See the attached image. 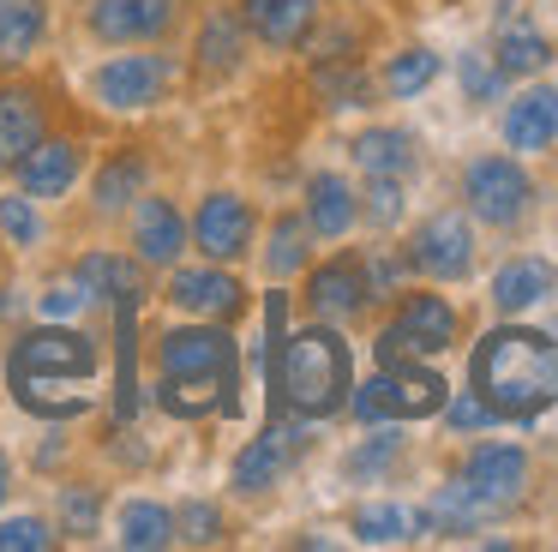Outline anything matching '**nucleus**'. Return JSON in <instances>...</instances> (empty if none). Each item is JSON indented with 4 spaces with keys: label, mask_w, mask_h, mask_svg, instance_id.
<instances>
[{
    "label": "nucleus",
    "mask_w": 558,
    "mask_h": 552,
    "mask_svg": "<svg viewBox=\"0 0 558 552\" xmlns=\"http://www.w3.org/2000/svg\"><path fill=\"white\" fill-rule=\"evenodd\" d=\"M301 451V432H282V427H270L265 439H253L241 456H234V487L241 492H265V487H277V475L289 468V456Z\"/></svg>",
    "instance_id": "aec40b11"
},
{
    "label": "nucleus",
    "mask_w": 558,
    "mask_h": 552,
    "mask_svg": "<svg viewBox=\"0 0 558 552\" xmlns=\"http://www.w3.org/2000/svg\"><path fill=\"white\" fill-rule=\"evenodd\" d=\"M174 540V516L162 511V504H150V499H133L121 511V547H145V552H157V547H169Z\"/></svg>",
    "instance_id": "cd10ccee"
},
{
    "label": "nucleus",
    "mask_w": 558,
    "mask_h": 552,
    "mask_svg": "<svg viewBox=\"0 0 558 552\" xmlns=\"http://www.w3.org/2000/svg\"><path fill=\"white\" fill-rule=\"evenodd\" d=\"M522 475H529V456L517 451V444H481V451L462 463V480H469L474 492H486L493 504H510L522 492Z\"/></svg>",
    "instance_id": "dca6fc26"
},
{
    "label": "nucleus",
    "mask_w": 558,
    "mask_h": 552,
    "mask_svg": "<svg viewBox=\"0 0 558 552\" xmlns=\"http://www.w3.org/2000/svg\"><path fill=\"white\" fill-rule=\"evenodd\" d=\"M534 187L529 175H522V163H510V156H481V163L469 168V204L481 223L493 228H510L522 211H529Z\"/></svg>",
    "instance_id": "6e6552de"
},
{
    "label": "nucleus",
    "mask_w": 558,
    "mask_h": 552,
    "mask_svg": "<svg viewBox=\"0 0 558 552\" xmlns=\"http://www.w3.org/2000/svg\"><path fill=\"white\" fill-rule=\"evenodd\" d=\"M366 216L378 228H390L402 216V180L397 175H373V192H366Z\"/></svg>",
    "instance_id": "58836bf2"
},
{
    "label": "nucleus",
    "mask_w": 558,
    "mask_h": 552,
    "mask_svg": "<svg viewBox=\"0 0 558 552\" xmlns=\"http://www.w3.org/2000/svg\"><path fill=\"white\" fill-rule=\"evenodd\" d=\"M354 163H361L366 175H397L402 180L414 168V139L397 127H373V132L354 139Z\"/></svg>",
    "instance_id": "bb28decb"
},
{
    "label": "nucleus",
    "mask_w": 558,
    "mask_h": 552,
    "mask_svg": "<svg viewBox=\"0 0 558 552\" xmlns=\"http://www.w3.org/2000/svg\"><path fill=\"white\" fill-rule=\"evenodd\" d=\"M445 415H450V427H457V432H474V427H493V420H498V415H493V408H486L474 391H469V396H457V403H450Z\"/></svg>",
    "instance_id": "79ce46f5"
},
{
    "label": "nucleus",
    "mask_w": 558,
    "mask_h": 552,
    "mask_svg": "<svg viewBox=\"0 0 558 552\" xmlns=\"http://www.w3.org/2000/svg\"><path fill=\"white\" fill-rule=\"evenodd\" d=\"M78 307H85V295H78L73 283H54L49 295H43V319H73Z\"/></svg>",
    "instance_id": "37998d69"
},
{
    "label": "nucleus",
    "mask_w": 558,
    "mask_h": 552,
    "mask_svg": "<svg viewBox=\"0 0 558 552\" xmlns=\"http://www.w3.org/2000/svg\"><path fill=\"white\" fill-rule=\"evenodd\" d=\"M133 247H138V259H145V264H174V259H181V247H186L181 211H174L169 199H145V204H138V216H133Z\"/></svg>",
    "instance_id": "6ab92c4d"
},
{
    "label": "nucleus",
    "mask_w": 558,
    "mask_h": 552,
    "mask_svg": "<svg viewBox=\"0 0 558 552\" xmlns=\"http://www.w3.org/2000/svg\"><path fill=\"white\" fill-rule=\"evenodd\" d=\"M174 540H193V547L222 540V511L217 504H186V511L174 516Z\"/></svg>",
    "instance_id": "c9c22d12"
},
{
    "label": "nucleus",
    "mask_w": 558,
    "mask_h": 552,
    "mask_svg": "<svg viewBox=\"0 0 558 552\" xmlns=\"http://www.w3.org/2000/svg\"><path fill=\"white\" fill-rule=\"evenodd\" d=\"M49 36V0H0V67H25Z\"/></svg>",
    "instance_id": "412c9836"
},
{
    "label": "nucleus",
    "mask_w": 558,
    "mask_h": 552,
    "mask_svg": "<svg viewBox=\"0 0 558 552\" xmlns=\"http://www.w3.org/2000/svg\"><path fill=\"white\" fill-rule=\"evenodd\" d=\"M493 67L505 72V79H522V72H541L546 60H553V43H546L534 24H517V19H505V31H498V48H493Z\"/></svg>",
    "instance_id": "a878e982"
},
{
    "label": "nucleus",
    "mask_w": 558,
    "mask_h": 552,
    "mask_svg": "<svg viewBox=\"0 0 558 552\" xmlns=\"http://www.w3.org/2000/svg\"><path fill=\"white\" fill-rule=\"evenodd\" d=\"M349 403L366 427H378V420H421V415H438V408L450 403V384L438 379L433 367H421V360H390V367H378V379L361 384Z\"/></svg>",
    "instance_id": "39448f33"
},
{
    "label": "nucleus",
    "mask_w": 558,
    "mask_h": 552,
    "mask_svg": "<svg viewBox=\"0 0 558 552\" xmlns=\"http://www.w3.org/2000/svg\"><path fill=\"white\" fill-rule=\"evenodd\" d=\"M498 84H505V72H498V67H486L481 55H462V91H469L474 103H493Z\"/></svg>",
    "instance_id": "ea45409f"
},
{
    "label": "nucleus",
    "mask_w": 558,
    "mask_h": 552,
    "mask_svg": "<svg viewBox=\"0 0 558 552\" xmlns=\"http://www.w3.org/2000/svg\"><path fill=\"white\" fill-rule=\"evenodd\" d=\"M54 547V528L37 523V516H7L0 523V552H43Z\"/></svg>",
    "instance_id": "f704fd0d"
},
{
    "label": "nucleus",
    "mask_w": 558,
    "mask_h": 552,
    "mask_svg": "<svg viewBox=\"0 0 558 552\" xmlns=\"http://www.w3.org/2000/svg\"><path fill=\"white\" fill-rule=\"evenodd\" d=\"M198 60H205V72H234L241 67V19H234V12L205 19V31H198Z\"/></svg>",
    "instance_id": "c756f323"
},
{
    "label": "nucleus",
    "mask_w": 558,
    "mask_h": 552,
    "mask_svg": "<svg viewBox=\"0 0 558 552\" xmlns=\"http://www.w3.org/2000/svg\"><path fill=\"white\" fill-rule=\"evenodd\" d=\"M97 379V343H85L66 324L25 331L7 348V391L37 420H78L90 408L85 384Z\"/></svg>",
    "instance_id": "f03ea898"
},
{
    "label": "nucleus",
    "mask_w": 558,
    "mask_h": 552,
    "mask_svg": "<svg viewBox=\"0 0 558 552\" xmlns=\"http://www.w3.org/2000/svg\"><path fill=\"white\" fill-rule=\"evenodd\" d=\"M450 336H457L450 300L445 295H409L397 319L378 331V367H390V360H426L438 348H450Z\"/></svg>",
    "instance_id": "423d86ee"
},
{
    "label": "nucleus",
    "mask_w": 558,
    "mask_h": 552,
    "mask_svg": "<svg viewBox=\"0 0 558 552\" xmlns=\"http://www.w3.org/2000/svg\"><path fill=\"white\" fill-rule=\"evenodd\" d=\"M169 300L186 312V319H234V312L246 307V288L234 283L229 271H174L169 283Z\"/></svg>",
    "instance_id": "f8f14e48"
},
{
    "label": "nucleus",
    "mask_w": 558,
    "mask_h": 552,
    "mask_svg": "<svg viewBox=\"0 0 558 552\" xmlns=\"http://www.w3.org/2000/svg\"><path fill=\"white\" fill-rule=\"evenodd\" d=\"M469 379H474V396L498 420H534L558 396V343L541 331H522V324L486 331L474 343Z\"/></svg>",
    "instance_id": "7ed1b4c3"
},
{
    "label": "nucleus",
    "mask_w": 558,
    "mask_h": 552,
    "mask_svg": "<svg viewBox=\"0 0 558 552\" xmlns=\"http://www.w3.org/2000/svg\"><path fill=\"white\" fill-rule=\"evenodd\" d=\"M162 360V384L157 403L169 415L193 420L205 408L217 415H241V360H234V336L217 331V324H186V331H169L157 348Z\"/></svg>",
    "instance_id": "20e7f679"
},
{
    "label": "nucleus",
    "mask_w": 558,
    "mask_h": 552,
    "mask_svg": "<svg viewBox=\"0 0 558 552\" xmlns=\"http://www.w3.org/2000/svg\"><path fill=\"white\" fill-rule=\"evenodd\" d=\"M505 139H510V151H546L558 139V91L553 84H534V91H522L510 103Z\"/></svg>",
    "instance_id": "f3484780"
},
{
    "label": "nucleus",
    "mask_w": 558,
    "mask_h": 552,
    "mask_svg": "<svg viewBox=\"0 0 558 552\" xmlns=\"http://www.w3.org/2000/svg\"><path fill=\"white\" fill-rule=\"evenodd\" d=\"M169 79H174V67H169L162 55H121V60H109V67L90 72V96H97L102 108H121V115H133V108L162 103Z\"/></svg>",
    "instance_id": "0eeeda50"
},
{
    "label": "nucleus",
    "mask_w": 558,
    "mask_h": 552,
    "mask_svg": "<svg viewBox=\"0 0 558 552\" xmlns=\"http://www.w3.org/2000/svg\"><path fill=\"white\" fill-rule=\"evenodd\" d=\"M318 91L330 96V108H361L366 103V79L354 67H337V72L318 67Z\"/></svg>",
    "instance_id": "4c0bfd02"
},
{
    "label": "nucleus",
    "mask_w": 558,
    "mask_h": 552,
    "mask_svg": "<svg viewBox=\"0 0 558 552\" xmlns=\"http://www.w3.org/2000/svg\"><path fill=\"white\" fill-rule=\"evenodd\" d=\"M433 79H438V55H433V48H402V55L385 67V91L390 96H421Z\"/></svg>",
    "instance_id": "7c9ffc66"
},
{
    "label": "nucleus",
    "mask_w": 558,
    "mask_h": 552,
    "mask_svg": "<svg viewBox=\"0 0 558 552\" xmlns=\"http://www.w3.org/2000/svg\"><path fill=\"white\" fill-rule=\"evenodd\" d=\"M414 528H421V516L402 511V504H361V511H354V535H361L366 547H397V540H414Z\"/></svg>",
    "instance_id": "c85d7f7f"
},
{
    "label": "nucleus",
    "mask_w": 558,
    "mask_h": 552,
    "mask_svg": "<svg viewBox=\"0 0 558 552\" xmlns=\"http://www.w3.org/2000/svg\"><path fill=\"white\" fill-rule=\"evenodd\" d=\"M138 187H145V156H114L97 175V211H121L126 199H138Z\"/></svg>",
    "instance_id": "2f4dec72"
},
{
    "label": "nucleus",
    "mask_w": 558,
    "mask_h": 552,
    "mask_svg": "<svg viewBox=\"0 0 558 552\" xmlns=\"http://www.w3.org/2000/svg\"><path fill=\"white\" fill-rule=\"evenodd\" d=\"M0 235L13 240V247H37L43 240V223H37V211H31V192L0 199Z\"/></svg>",
    "instance_id": "72a5a7b5"
},
{
    "label": "nucleus",
    "mask_w": 558,
    "mask_h": 552,
    "mask_svg": "<svg viewBox=\"0 0 558 552\" xmlns=\"http://www.w3.org/2000/svg\"><path fill=\"white\" fill-rule=\"evenodd\" d=\"M114 355H121V372H114V420L138 415V295L114 300Z\"/></svg>",
    "instance_id": "4be33fe9"
},
{
    "label": "nucleus",
    "mask_w": 558,
    "mask_h": 552,
    "mask_svg": "<svg viewBox=\"0 0 558 552\" xmlns=\"http://www.w3.org/2000/svg\"><path fill=\"white\" fill-rule=\"evenodd\" d=\"M409 264H414V271H426V276H438V283H457V276H469V264H474V235H469V223H462L457 211L426 216V223L414 228Z\"/></svg>",
    "instance_id": "1a4fd4ad"
},
{
    "label": "nucleus",
    "mask_w": 558,
    "mask_h": 552,
    "mask_svg": "<svg viewBox=\"0 0 558 552\" xmlns=\"http://www.w3.org/2000/svg\"><path fill=\"white\" fill-rule=\"evenodd\" d=\"M85 300H126L138 295V264L133 259H114V252H90V259L73 264Z\"/></svg>",
    "instance_id": "393cba45"
},
{
    "label": "nucleus",
    "mask_w": 558,
    "mask_h": 552,
    "mask_svg": "<svg viewBox=\"0 0 558 552\" xmlns=\"http://www.w3.org/2000/svg\"><path fill=\"white\" fill-rule=\"evenodd\" d=\"M553 264L546 259H510L505 271L493 276V307L498 312H522V307H534V300H546L553 295Z\"/></svg>",
    "instance_id": "b1692460"
},
{
    "label": "nucleus",
    "mask_w": 558,
    "mask_h": 552,
    "mask_svg": "<svg viewBox=\"0 0 558 552\" xmlns=\"http://www.w3.org/2000/svg\"><path fill=\"white\" fill-rule=\"evenodd\" d=\"M306 235H313L306 223H294V216H282V223H277V235H270L265 271H270V276H294V271H301V264H306Z\"/></svg>",
    "instance_id": "473e14b6"
},
{
    "label": "nucleus",
    "mask_w": 558,
    "mask_h": 552,
    "mask_svg": "<svg viewBox=\"0 0 558 552\" xmlns=\"http://www.w3.org/2000/svg\"><path fill=\"white\" fill-rule=\"evenodd\" d=\"M241 19L253 24L258 43L270 48H301L318 24V0H246Z\"/></svg>",
    "instance_id": "2eb2a0df"
},
{
    "label": "nucleus",
    "mask_w": 558,
    "mask_h": 552,
    "mask_svg": "<svg viewBox=\"0 0 558 552\" xmlns=\"http://www.w3.org/2000/svg\"><path fill=\"white\" fill-rule=\"evenodd\" d=\"M354 216H361V204H354V192H349L342 175H313L306 180V228H313V235L337 240V235L354 228Z\"/></svg>",
    "instance_id": "5701e85b"
},
{
    "label": "nucleus",
    "mask_w": 558,
    "mask_h": 552,
    "mask_svg": "<svg viewBox=\"0 0 558 552\" xmlns=\"http://www.w3.org/2000/svg\"><path fill=\"white\" fill-rule=\"evenodd\" d=\"M174 24V0H97L90 7V36L102 43H157Z\"/></svg>",
    "instance_id": "9b49d317"
},
{
    "label": "nucleus",
    "mask_w": 558,
    "mask_h": 552,
    "mask_svg": "<svg viewBox=\"0 0 558 552\" xmlns=\"http://www.w3.org/2000/svg\"><path fill=\"white\" fill-rule=\"evenodd\" d=\"M61 523H66V535H90V528H97V492H66Z\"/></svg>",
    "instance_id": "a19ab883"
},
{
    "label": "nucleus",
    "mask_w": 558,
    "mask_h": 552,
    "mask_svg": "<svg viewBox=\"0 0 558 552\" xmlns=\"http://www.w3.org/2000/svg\"><path fill=\"white\" fill-rule=\"evenodd\" d=\"M397 451H402V439H397V432H378V439H366L361 451L349 456V475H354V480H366V475H385V468L397 463Z\"/></svg>",
    "instance_id": "e433bc0d"
},
{
    "label": "nucleus",
    "mask_w": 558,
    "mask_h": 552,
    "mask_svg": "<svg viewBox=\"0 0 558 552\" xmlns=\"http://www.w3.org/2000/svg\"><path fill=\"white\" fill-rule=\"evenodd\" d=\"M265 331H270V415L282 420V408H294L301 420L337 415L354 391V360H349V343L337 336V324L282 336L289 331V300L270 295Z\"/></svg>",
    "instance_id": "f257e3e1"
},
{
    "label": "nucleus",
    "mask_w": 558,
    "mask_h": 552,
    "mask_svg": "<svg viewBox=\"0 0 558 552\" xmlns=\"http://www.w3.org/2000/svg\"><path fill=\"white\" fill-rule=\"evenodd\" d=\"M43 139V96L25 84L0 91V168H19V156Z\"/></svg>",
    "instance_id": "a211bd4d"
},
{
    "label": "nucleus",
    "mask_w": 558,
    "mask_h": 552,
    "mask_svg": "<svg viewBox=\"0 0 558 552\" xmlns=\"http://www.w3.org/2000/svg\"><path fill=\"white\" fill-rule=\"evenodd\" d=\"M366 271L354 259H330V264H318L313 271V283H306V300H313V312L318 319H330V324H342V319H354V312L366 307Z\"/></svg>",
    "instance_id": "ddd939ff"
},
{
    "label": "nucleus",
    "mask_w": 558,
    "mask_h": 552,
    "mask_svg": "<svg viewBox=\"0 0 558 552\" xmlns=\"http://www.w3.org/2000/svg\"><path fill=\"white\" fill-rule=\"evenodd\" d=\"M7 487H13V463L0 456V499H7Z\"/></svg>",
    "instance_id": "c03bdc74"
},
{
    "label": "nucleus",
    "mask_w": 558,
    "mask_h": 552,
    "mask_svg": "<svg viewBox=\"0 0 558 552\" xmlns=\"http://www.w3.org/2000/svg\"><path fill=\"white\" fill-rule=\"evenodd\" d=\"M193 240H198V252H205L210 264L241 259L246 240H253V204L234 199V192H210V199L198 204V216H193Z\"/></svg>",
    "instance_id": "9d476101"
},
{
    "label": "nucleus",
    "mask_w": 558,
    "mask_h": 552,
    "mask_svg": "<svg viewBox=\"0 0 558 552\" xmlns=\"http://www.w3.org/2000/svg\"><path fill=\"white\" fill-rule=\"evenodd\" d=\"M19 187L31 192V199H61V192H73L78 180V151L66 139H37L25 156H19Z\"/></svg>",
    "instance_id": "4468645a"
}]
</instances>
